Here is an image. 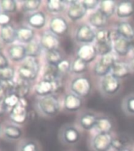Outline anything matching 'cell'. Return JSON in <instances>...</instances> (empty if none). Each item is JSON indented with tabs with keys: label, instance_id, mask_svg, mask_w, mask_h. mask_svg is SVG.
Listing matches in <instances>:
<instances>
[{
	"label": "cell",
	"instance_id": "d6986e66",
	"mask_svg": "<svg viewBox=\"0 0 134 151\" xmlns=\"http://www.w3.org/2000/svg\"><path fill=\"white\" fill-rule=\"evenodd\" d=\"M83 101L73 93H70L65 96L64 108L69 111H77L82 107Z\"/></svg>",
	"mask_w": 134,
	"mask_h": 151
},
{
	"label": "cell",
	"instance_id": "7bdbcfd3",
	"mask_svg": "<svg viewBox=\"0 0 134 151\" xmlns=\"http://www.w3.org/2000/svg\"><path fill=\"white\" fill-rule=\"evenodd\" d=\"M60 76L66 74L71 70V64L69 60H63L57 66Z\"/></svg>",
	"mask_w": 134,
	"mask_h": 151
},
{
	"label": "cell",
	"instance_id": "ba28073f",
	"mask_svg": "<svg viewBox=\"0 0 134 151\" xmlns=\"http://www.w3.org/2000/svg\"><path fill=\"white\" fill-rule=\"evenodd\" d=\"M116 63L115 58L113 55H107L99 59L94 67V73L99 77H105L109 74Z\"/></svg>",
	"mask_w": 134,
	"mask_h": 151
},
{
	"label": "cell",
	"instance_id": "9a60e30c",
	"mask_svg": "<svg viewBox=\"0 0 134 151\" xmlns=\"http://www.w3.org/2000/svg\"><path fill=\"white\" fill-rule=\"evenodd\" d=\"M75 38L78 42L89 44L96 39V33L88 25H82L77 29Z\"/></svg>",
	"mask_w": 134,
	"mask_h": 151
},
{
	"label": "cell",
	"instance_id": "9f6ffc18",
	"mask_svg": "<svg viewBox=\"0 0 134 151\" xmlns=\"http://www.w3.org/2000/svg\"><path fill=\"white\" fill-rule=\"evenodd\" d=\"M0 151H1V150H0Z\"/></svg>",
	"mask_w": 134,
	"mask_h": 151
},
{
	"label": "cell",
	"instance_id": "ab89813d",
	"mask_svg": "<svg viewBox=\"0 0 134 151\" xmlns=\"http://www.w3.org/2000/svg\"><path fill=\"white\" fill-rule=\"evenodd\" d=\"M96 50L97 53L102 56L109 55L110 52H111L112 50V43H101V44H96Z\"/></svg>",
	"mask_w": 134,
	"mask_h": 151
},
{
	"label": "cell",
	"instance_id": "8fae6325",
	"mask_svg": "<svg viewBox=\"0 0 134 151\" xmlns=\"http://www.w3.org/2000/svg\"><path fill=\"white\" fill-rule=\"evenodd\" d=\"M112 141L110 134L98 133L92 139V146L95 151H109L112 147Z\"/></svg>",
	"mask_w": 134,
	"mask_h": 151
},
{
	"label": "cell",
	"instance_id": "277c9868",
	"mask_svg": "<svg viewBox=\"0 0 134 151\" xmlns=\"http://www.w3.org/2000/svg\"><path fill=\"white\" fill-rule=\"evenodd\" d=\"M8 120L22 126L29 117L28 103L25 99H20L18 103L7 113Z\"/></svg>",
	"mask_w": 134,
	"mask_h": 151
},
{
	"label": "cell",
	"instance_id": "816d5d0a",
	"mask_svg": "<svg viewBox=\"0 0 134 151\" xmlns=\"http://www.w3.org/2000/svg\"><path fill=\"white\" fill-rule=\"evenodd\" d=\"M118 151H132V150L129 148H124V149H122V150H120Z\"/></svg>",
	"mask_w": 134,
	"mask_h": 151
},
{
	"label": "cell",
	"instance_id": "e0dca14e",
	"mask_svg": "<svg viewBox=\"0 0 134 151\" xmlns=\"http://www.w3.org/2000/svg\"><path fill=\"white\" fill-rule=\"evenodd\" d=\"M40 43L43 49H44L46 52L58 49L59 45V40L58 39L57 36L51 32H45L42 33L40 36Z\"/></svg>",
	"mask_w": 134,
	"mask_h": 151
},
{
	"label": "cell",
	"instance_id": "5b68a950",
	"mask_svg": "<svg viewBox=\"0 0 134 151\" xmlns=\"http://www.w3.org/2000/svg\"><path fill=\"white\" fill-rule=\"evenodd\" d=\"M4 52L12 64L19 65L28 58L27 50L25 45L14 43L4 47Z\"/></svg>",
	"mask_w": 134,
	"mask_h": 151
},
{
	"label": "cell",
	"instance_id": "1f68e13d",
	"mask_svg": "<svg viewBox=\"0 0 134 151\" xmlns=\"http://www.w3.org/2000/svg\"><path fill=\"white\" fill-rule=\"evenodd\" d=\"M16 151H40L39 144L32 139H22L18 143Z\"/></svg>",
	"mask_w": 134,
	"mask_h": 151
},
{
	"label": "cell",
	"instance_id": "ee69618b",
	"mask_svg": "<svg viewBox=\"0 0 134 151\" xmlns=\"http://www.w3.org/2000/svg\"><path fill=\"white\" fill-rule=\"evenodd\" d=\"M12 63H11L9 58L7 57V55H6L5 52L3 50V52H0V70L7 68Z\"/></svg>",
	"mask_w": 134,
	"mask_h": 151
},
{
	"label": "cell",
	"instance_id": "f546056e",
	"mask_svg": "<svg viewBox=\"0 0 134 151\" xmlns=\"http://www.w3.org/2000/svg\"><path fill=\"white\" fill-rule=\"evenodd\" d=\"M95 127L99 133L110 134V132L111 131L112 128H113V124H112L111 120L107 117H99Z\"/></svg>",
	"mask_w": 134,
	"mask_h": 151
},
{
	"label": "cell",
	"instance_id": "bcb514c9",
	"mask_svg": "<svg viewBox=\"0 0 134 151\" xmlns=\"http://www.w3.org/2000/svg\"><path fill=\"white\" fill-rule=\"evenodd\" d=\"M83 4L85 6V7L86 8V10H93L97 6L99 5V1L98 0H85L82 1Z\"/></svg>",
	"mask_w": 134,
	"mask_h": 151
},
{
	"label": "cell",
	"instance_id": "3957f363",
	"mask_svg": "<svg viewBox=\"0 0 134 151\" xmlns=\"http://www.w3.org/2000/svg\"><path fill=\"white\" fill-rule=\"evenodd\" d=\"M24 130L22 126L18 125L10 120H6L3 123L1 138L9 142H16L22 140Z\"/></svg>",
	"mask_w": 134,
	"mask_h": 151
},
{
	"label": "cell",
	"instance_id": "7402d4cb",
	"mask_svg": "<svg viewBox=\"0 0 134 151\" xmlns=\"http://www.w3.org/2000/svg\"><path fill=\"white\" fill-rule=\"evenodd\" d=\"M62 138L67 144H75L81 139L80 132L73 127H66L62 131Z\"/></svg>",
	"mask_w": 134,
	"mask_h": 151
},
{
	"label": "cell",
	"instance_id": "9c48e42d",
	"mask_svg": "<svg viewBox=\"0 0 134 151\" xmlns=\"http://www.w3.org/2000/svg\"><path fill=\"white\" fill-rule=\"evenodd\" d=\"M17 26L12 22L0 27V43L4 47L17 42Z\"/></svg>",
	"mask_w": 134,
	"mask_h": 151
},
{
	"label": "cell",
	"instance_id": "f907efd6",
	"mask_svg": "<svg viewBox=\"0 0 134 151\" xmlns=\"http://www.w3.org/2000/svg\"><path fill=\"white\" fill-rule=\"evenodd\" d=\"M2 128H3V123L0 122V138H1V134H2Z\"/></svg>",
	"mask_w": 134,
	"mask_h": 151
},
{
	"label": "cell",
	"instance_id": "d590c367",
	"mask_svg": "<svg viewBox=\"0 0 134 151\" xmlns=\"http://www.w3.org/2000/svg\"><path fill=\"white\" fill-rule=\"evenodd\" d=\"M66 2L61 0H48L46 3V7L48 12L51 14L61 13L65 10Z\"/></svg>",
	"mask_w": 134,
	"mask_h": 151
},
{
	"label": "cell",
	"instance_id": "e575fe53",
	"mask_svg": "<svg viewBox=\"0 0 134 151\" xmlns=\"http://www.w3.org/2000/svg\"><path fill=\"white\" fill-rule=\"evenodd\" d=\"M116 5H115L114 1L103 0V1L100 2L99 10L108 18L114 14V12L116 11Z\"/></svg>",
	"mask_w": 134,
	"mask_h": 151
},
{
	"label": "cell",
	"instance_id": "4fadbf2b",
	"mask_svg": "<svg viewBox=\"0 0 134 151\" xmlns=\"http://www.w3.org/2000/svg\"><path fill=\"white\" fill-rule=\"evenodd\" d=\"M36 39V30L25 24L17 26V43L28 45Z\"/></svg>",
	"mask_w": 134,
	"mask_h": 151
},
{
	"label": "cell",
	"instance_id": "7a4b0ae2",
	"mask_svg": "<svg viewBox=\"0 0 134 151\" xmlns=\"http://www.w3.org/2000/svg\"><path fill=\"white\" fill-rule=\"evenodd\" d=\"M38 111L46 116H54L60 109L59 100L55 95H49L47 97H40L36 103Z\"/></svg>",
	"mask_w": 134,
	"mask_h": 151
},
{
	"label": "cell",
	"instance_id": "6da1fadb",
	"mask_svg": "<svg viewBox=\"0 0 134 151\" xmlns=\"http://www.w3.org/2000/svg\"><path fill=\"white\" fill-rule=\"evenodd\" d=\"M40 71V63L37 58L28 57L17 67V78L27 82L37 78Z\"/></svg>",
	"mask_w": 134,
	"mask_h": 151
},
{
	"label": "cell",
	"instance_id": "7c38bea8",
	"mask_svg": "<svg viewBox=\"0 0 134 151\" xmlns=\"http://www.w3.org/2000/svg\"><path fill=\"white\" fill-rule=\"evenodd\" d=\"M121 88V82L112 74L103 77L101 82V89L107 95L111 96L117 93Z\"/></svg>",
	"mask_w": 134,
	"mask_h": 151
},
{
	"label": "cell",
	"instance_id": "52a82bcc",
	"mask_svg": "<svg viewBox=\"0 0 134 151\" xmlns=\"http://www.w3.org/2000/svg\"><path fill=\"white\" fill-rule=\"evenodd\" d=\"M70 89L73 93L80 97H86L91 93L92 84L88 78L85 77H78L73 80Z\"/></svg>",
	"mask_w": 134,
	"mask_h": 151
},
{
	"label": "cell",
	"instance_id": "44dd1931",
	"mask_svg": "<svg viewBox=\"0 0 134 151\" xmlns=\"http://www.w3.org/2000/svg\"><path fill=\"white\" fill-rule=\"evenodd\" d=\"M19 2V10L25 14L36 12L39 10L42 4L40 0H25Z\"/></svg>",
	"mask_w": 134,
	"mask_h": 151
},
{
	"label": "cell",
	"instance_id": "30bf717a",
	"mask_svg": "<svg viewBox=\"0 0 134 151\" xmlns=\"http://www.w3.org/2000/svg\"><path fill=\"white\" fill-rule=\"evenodd\" d=\"M25 24L33 29H41L44 27L47 22V17L43 11L38 10L25 15Z\"/></svg>",
	"mask_w": 134,
	"mask_h": 151
},
{
	"label": "cell",
	"instance_id": "f6af8a7d",
	"mask_svg": "<svg viewBox=\"0 0 134 151\" xmlns=\"http://www.w3.org/2000/svg\"><path fill=\"white\" fill-rule=\"evenodd\" d=\"M14 22L12 21V16L2 12L0 14V27L10 25V23Z\"/></svg>",
	"mask_w": 134,
	"mask_h": 151
},
{
	"label": "cell",
	"instance_id": "74e56055",
	"mask_svg": "<svg viewBox=\"0 0 134 151\" xmlns=\"http://www.w3.org/2000/svg\"><path fill=\"white\" fill-rule=\"evenodd\" d=\"M88 63L79 58H76L71 64V70L75 74H82L87 70Z\"/></svg>",
	"mask_w": 134,
	"mask_h": 151
},
{
	"label": "cell",
	"instance_id": "b9f144b4",
	"mask_svg": "<svg viewBox=\"0 0 134 151\" xmlns=\"http://www.w3.org/2000/svg\"><path fill=\"white\" fill-rule=\"evenodd\" d=\"M123 108L128 114L134 115V96H129L124 101Z\"/></svg>",
	"mask_w": 134,
	"mask_h": 151
},
{
	"label": "cell",
	"instance_id": "484cf974",
	"mask_svg": "<svg viewBox=\"0 0 134 151\" xmlns=\"http://www.w3.org/2000/svg\"><path fill=\"white\" fill-rule=\"evenodd\" d=\"M2 12L9 15H14L19 10V2L16 0H0Z\"/></svg>",
	"mask_w": 134,
	"mask_h": 151
},
{
	"label": "cell",
	"instance_id": "681fc988",
	"mask_svg": "<svg viewBox=\"0 0 134 151\" xmlns=\"http://www.w3.org/2000/svg\"><path fill=\"white\" fill-rule=\"evenodd\" d=\"M0 97H4V94H3V90H2V88H1V86H0Z\"/></svg>",
	"mask_w": 134,
	"mask_h": 151
},
{
	"label": "cell",
	"instance_id": "4dcf8cb0",
	"mask_svg": "<svg viewBox=\"0 0 134 151\" xmlns=\"http://www.w3.org/2000/svg\"><path fill=\"white\" fill-rule=\"evenodd\" d=\"M60 74L58 70L57 66L47 64L44 67L43 74V78L50 82H55L57 80L60 79Z\"/></svg>",
	"mask_w": 134,
	"mask_h": 151
},
{
	"label": "cell",
	"instance_id": "8d00e7d4",
	"mask_svg": "<svg viewBox=\"0 0 134 151\" xmlns=\"http://www.w3.org/2000/svg\"><path fill=\"white\" fill-rule=\"evenodd\" d=\"M46 60L47 64L58 66L63 60L62 55L58 49L46 52Z\"/></svg>",
	"mask_w": 134,
	"mask_h": 151
},
{
	"label": "cell",
	"instance_id": "83f0119b",
	"mask_svg": "<svg viewBox=\"0 0 134 151\" xmlns=\"http://www.w3.org/2000/svg\"><path fill=\"white\" fill-rule=\"evenodd\" d=\"M117 31L122 37L128 40H131L134 38V29L129 23L122 22L118 25Z\"/></svg>",
	"mask_w": 134,
	"mask_h": 151
},
{
	"label": "cell",
	"instance_id": "f1b7e54d",
	"mask_svg": "<svg viewBox=\"0 0 134 151\" xmlns=\"http://www.w3.org/2000/svg\"><path fill=\"white\" fill-rule=\"evenodd\" d=\"M17 78V67L11 64L10 67L0 70V82H14Z\"/></svg>",
	"mask_w": 134,
	"mask_h": 151
},
{
	"label": "cell",
	"instance_id": "60d3db41",
	"mask_svg": "<svg viewBox=\"0 0 134 151\" xmlns=\"http://www.w3.org/2000/svg\"><path fill=\"white\" fill-rule=\"evenodd\" d=\"M128 140L122 137H118L115 139H113L112 141V147L118 151L122 149L126 148L125 146L128 145Z\"/></svg>",
	"mask_w": 134,
	"mask_h": 151
},
{
	"label": "cell",
	"instance_id": "ac0fdd59",
	"mask_svg": "<svg viewBox=\"0 0 134 151\" xmlns=\"http://www.w3.org/2000/svg\"><path fill=\"white\" fill-rule=\"evenodd\" d=\"M87 10L82 1H72L67 12L68 17L72 21H78L86 14Z\"/></svg>",
	"mask_w": 134,
	"mask_h": 151
},
{
	"label": "cell",
	"instance_id": "f35d334b",
	"mask_svg": "<svg viewBox=\"0 0 134 151\" xmlns=\"http://www.w3.org/2000/svg\"><path fill=\"white\" fill-rule=\"evenodd\" d=\"M96 40L97 44L111 42L110 39V31L105 29L98 30L96 33Z\"/></svg>",
	"mask_w": 134,
	"mask_h": 151
},
{
	"label": "cell",
	"instance_id": "7dc6e473",
	"mask_svg": "<svg viewBox=\"0 0 134 151\" xmlns=\"http://www.w3.org/2000/svg\"><path fill=\"white\" fill-rule=\"evenodd\" d=\"M4 97H0V117L3 116L5 114H7V111H6V108L4 104V101H3Z\"/></svg>",
	"mask_w": 134,
	"mask_h": 151
},
{
	"label": "cell",
	"instance_id": "d4e9b609",
	"mask_svg": "<svg viewBox=\"0 0 134 151\" xmlns=\"http://www.w3.org/2000/svg\"><path fill=\"white\" fill-rule=\"evenodd\" d=\"M98 117L92 112H86L80 117V125L85 130H91L96 127Z\"/></svg>",
	"mask_w": 134,
	"mask_h": 151
},
{
	"label": "cell",
	"instance_id": "db71d44e",
	"mask_svg": "<svg viewBox=\"0 0 134 151\" xmlns=\"http://www.w3.org/2000/svg\"><path fill=\"white\" fill-rule=\"evenodd\" d=\"M132 68L134 70V59L133 60V61H132Z\"/></svg>",
	"mask_w": 134,
	"mask_h": 151
},
{
	"label": "cell",
	"instance_id": "c3c4849f",
	"mask_svg": "<svg viewBox=\"0 0 134 151\" xmlns=\"http://www.w3.org/2000/svg\"><path fill=\"white\" fill-rule=\"evenodd\" d=\"M130 48H131L132 52L134 53V38L130 40Z\"/></svg>",
	"mask_w": 134,
	"mask_h": 151
},
{
	"label": "cell",
	"instance_id": "8992f818",
	"mask_svg": "<svg viewBox=\"0 0 134 151\" xmlns=\"http://www.w3.org/2000/svg\"><path fill=\"white\" fill-rule=\"evenodd\" d=\"M60 87H61L60 79L55 82H50L42 78V80L39 81L36 84L34 90H35V93L37 96L43 97L54 94L57 90H58Z\"/></svg>",
	"mask_w": 134,
	"mask_h": 151
},
{
	"label": "cell",
	"instance_id": "d6a6232c",
	"mask_svg": "<svg viewBox=\"0 0 134 151\" xmlns=\"http://www.w3.org/2000/svg\"><path fill=\"white\" fill-rule=\"evenodd\" d=\"M89 22L92 26L101 29L107 25V17L103 14L99 10H98L91 14L89 17Z\"/></svg>",
	"mask_w": 134,
	"mask_h": 151
},
{
	"label": "cell",
	"instance_id": "2e32d148",
	"mask_svg": "<svg viewBox=\"0 0 134 151\" xmlns=\"http://www.w3.org/2000/svg\"><path fill=\"white\" fill-rule=\"evenodd\" d=\"M97 55L96 47L90 44L81 45L77 51V58H79L86 63H91L96 59Z\"/></svg>",
	"mask_w": 134,
	"mask_h": 151
},
{
	"label": "cell",
	"instance_id": "ffe728a7",
	"mask_svg": "<svg viewBox=\"0 0 134 151\" xmlns=\"http://www.w3.org/2000/svg\"><path fill=\"white\" fill-rule=\"evenodd\" d=\"M31 91V82L25 80L16 78L14 86V93L21 99H25Z\"/></svg>",
	"mask_w": 134,
	"mask_h": 151
},
{
	"label": "cell",
	"instance_id": "836d02e7",
	"mask_svg": "<svg viewBox=\"0 0 134 151\" xmlns=\"http://www.w3.org/2000/svg\"><path fill=\"white\" fill-rule=\"evenodd\" d=\"M27 50L28 57L38 58L43 52V47L40 43V40H33L32 42L25 45Z\"/></svg>",
	"mask_w": 134,
	"mask_h": 151
},
{
	"label": "cell",
	"instance_id": "603a6c76",
	"mask_svg": "<svg viewBox=\"0 0 134 151\" xmlns=\"http://www.w3.org/2000/svg\"><path fill=\"white\" fill-rule=\"evenodd\" d=\"M116 13L118 17L121 18L130 17L134 13V4L130 1H123L117 6Z\"/></svg>",
	"mask_w": 134,
	"mask_h": 151
},
{
	"label": "cell",
	"instance_id": "f5cc1de1",
	"mask_svg": "<svg viewBox=\"0 0 134 151\" xmlns=\"http://www.w3.org/2000/svg\"><path fill=\"white\" fill-rule=\"evenodd\" d=\"M3 50H4V47H3V45H2V44L0 43V52H3Z\"/></svg>",
	"mask_w": 134,
	"mask_h": 151
},
{
	"label": "cell",
	"instance_id": "11a10c76",
	"mask_svg": "<svg viewBox=\"0 0 134 151\" xmlns=\"http://www.w3.org/2000/svg\"><path fill=\"white\" fill-rule=\"evenodd\" d=\"M2 13V10H1V7H0V14Z\"/></svg>",
	"mask_w": 134,
	"mask_h": 151
},
{
	"label": "cell",
	"instance_id": "4316f807",
	"mask_svg": "<svg viewBox=\"0 0 134 151\" xmlns=\"http://www.w3.org/2000/svg\"><path fill=\"white\" fill-rule=\"evenodd\" d=\"M112 75L117 78H123L128 76L130 73L129 65L122 62H116L112 68Z\"/></svg>",
	"mask_w": 134,
	"mask_h": 151
},
{
	"label": "cell",
	"instance_id": "5bb4252c",
	"mask_svg": "<svg viewBox=\"0 0 134 151\" xmlns=\"http://www.w3.org/2000/svg\"><path fill=\"white\" fill-rule=\"evenodd\" d=\"M50 32H52L57 37L63 36L68 32L69 29V25L62 17H52L49 23Z\"/></svg>",
	"mask_w": 134,
	"mask_h": 151
},
{
	"label": "cell",
	"instance_id": "cb8c5ba5",
	"mask_svg": "<svg viewBox=\"0 0 134 151\" xmlns=\"http://www.w3.org/2000/svg\"><path fill=\"white\" fill-rule=\"evenodd\" d=\"M114 49L117 54L120 56L126 55L131 50L130 48V40L125 39L123 37H120L118 40L114 41Z\"/></svg>",
	"mask_w": 134,
	"mask_h": 151
}]
</instances>
